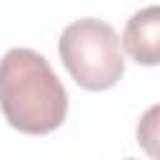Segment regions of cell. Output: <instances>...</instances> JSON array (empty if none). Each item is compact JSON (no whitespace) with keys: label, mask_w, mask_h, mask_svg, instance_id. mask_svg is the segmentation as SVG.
<instances>
[{"label":"cell","mask_w":160,"mask_h":160,"mask_svg":"<svg viewBox=\"0 0 160 160\" xmlns=\"http://www.w3.org/2000/svg\"><path fill=\"white\" fill-rule=\"evenodd\" d=\"M120 45L138 65H160V5L132 12L125 22Z\"/></svg>","instance_id":"3957f363"},{"label":"cell","mask_w":160,"mask_h":160,"mask_svg":"<svg viewBox=\"0 0 160 160\" xmlns=\"http://www.w3.org/2000/svg\"><path fill=\"white\" fill-rule=\"evenodd\" d=\"M125 160H135V158H125Z\"/></svg>","instance_id":"5b68a950"},{"label":"cell","mask_w":160,"mask_h":160,"mask_svg":"<svg viewBox=\"0 0 160 160\" xmlns=\"http://www.w3.org/2000/svg\"><path fill=\"white\" fill-rule=\"evenodd\" d=\"M135 138H138V145L145 150L148 158L160 160V102L150 105L140 115L138 128H135Z\"/></svg>","instance_id":"277c9868"},{"label":"cell","mask_w":160,"mask_h":160,"mask_svg":"<svg viewBox=\"0 0 160 160\" xmlns=\"http://www.w3.org/2000/svg\"><path fill=\"white\" fill-rule=\"evenodd\" d=\"M58 52L72 80L92 92L110 90L125 72L120 38L110 22L98 18L70 22L60 32Z\"/></svg>","instance_id":"7a4b0ae2"},{"label":"cell","mask_w":160,"mask_h":160,"mask_svg":"<svg viewBox=\"0 0 160 160\" xmlns=\"http://www.w3.org/2000/svg\"><path fill=\"white\" fill-rule=\"evenodd\" d=\"M0 110L15 130L28 135H45L62 125L68 92L40 52L12 48L0 58Z\"/></svg>","instance_id":"6da1fadb"}]
</instances>
